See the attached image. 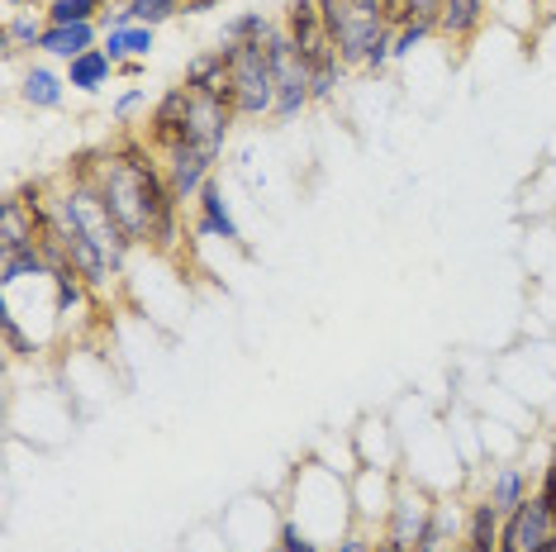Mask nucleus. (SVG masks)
<instances>
[{
  "label": "nucleus",
  "mask_w": 556,
  "mask_h": 552,
  "mask_svg": "<svg viewBox=\"0 0 556 552\" xmlns=\"http://www.w3.org/2000/svg\"><path fill=\"white\" fill-rule=\"evenodd\" d=\"M119 77H124V81H138V77H143V62H138V58L119 62Z\"/></svg>",
  "instance_id": "nucleus-33"
},
{
  "label": "nucleus",
  "mask_w": 556,
  "mask_h": 552,
  "mask_svg": "<svg viewBox=\"0 0 556 552\" xmlns=\"http://www.w3.org/2000/svg\"><path fill=\"white\" fill-rule=\"evenodd\" d=\"M96 191L105 196L110 215L124 224V234L138 248H153V253L181 248V205H176L167 172H162V153L143 138V129H124L110 143Z\"/></svg>",
  "instance_id": "nucleus-1"
},
{
  "label": "nucleus",
  "mask_w": 556,
  "mask_h": 552,
  "mask_svg": "<svg viewBox=\"0 0 556 552\" xmlns=\"http://www.w3.org/2000/svg\"><path fill=\"white\" fill-rule=\"evenodd\" d=\"M462 529H466V505H457V500H433V514H428L414 552H452L462 543Z\"/></svg>",
  "instance_id": "nucleus-13"
},
{
  "label": "nucleus",
  "mask_w": 556,
  "mask_h": 552,
  "mask_svg": "<svg viewBox=\"0 0 556 552\" xmlns=\"http://www.w3.org/2000/svg\"><path fill=\"white\" fill-rule=\"evenodd\" d=\"M276 29V20H267L262 10H238L233 20H224V43H262Z\"/></svg>",
  "instance_id": "nucleus-23"
},
{
  "label": "nucleus",
  "mask_w": 556,
  "mask_h": 552,
  "mask_svg": "<svg viewBox=\"0 0 556 552\" xmlns=\"http://www.w3.org/2000/svg\"><path fill=\"white\" fill-rule=\"evenodd\" d=\"M186 15H210V10H219V0H181Z\"/></svg>",
  "instance_id": "nucleus-32"
},
{
  "label": "nucleus",
  "mask_w": 556,
  "mask_h": 552,
  "mask_svg": "<svg viewBox=\"0 0 556 552\" xmlns=\"http://www.w3.org/2000/svg\"><path fill=\"white\" fill-rule=\"evenodd\" d=\"M552 534H556V519L547 514V505H542L538 495H528L523 505H514L509 514H504V524H500V548H495V552H528V548L547 543Z\"/></svg>",
  "instance_id": "nucleus-8"
},
{
  "label": "nucleus",
  "mask_w": 556,
  "mask_h": 552,
  "mask_svg": "<svg viewBox=\"0 0 556 552\" xmlns=\"http://www.w3.org/2000/svg\"><path fill=\"white\" fill-rule=\"evenodd\" d=\"M433 34H438L433 20H409V24H400V29H395V62H404L419 43L433 39Z\"/></svg>",
  "instance_id": "nucleus-27"
},
{
  "label": "nucleus",
  "mask_w": 556,
  "mask_h": 552,
  "mask_svg": "<svg viewBox=\"0 0 556 552\" xmlns=\"http://www.w3.org/2000/svg\"><path fill=\"white\" fill-rule=\"evenodd\" d=\"M490 15V0H442L438 15V39L447 43H471L480 34V24Z\"/></svg>",
  "instance_id": "nucleus-16"
},
{
  "label": "nucleus",
  "mask_w": 556,
  "mask_h": 552,
  "mask_svg": "<svg viewBox=\"0 0 556 552\" xmlns=\"http://www.w3.org/2000/svg\"><path fill=\"white\" fill-rule=\"evenodd\" d=\"M452 552H466V548H462V543H457V548H452Z\"/></svg>",
  "instance_id": "nucleus-37"
},
{
  "label": "nucleus",
  "mask_w": 556,
  "mask_h": 552,
  "mask_svg": "<svg viewBox=\"0 0 556 552\" xmlns=\"http://www.w3.org/2000/svg\"><path fill=\"white\" fill-rule=\"evenodd\" d=\"M195 234L200 238H224V243H243V229H238L229 200H224V186L210 181L195 200Z\"/></svg>",
  "instance_id": "nucleus-11"
},
{
  "label": "nucleus",
  "mask_w": 556,
  "mask_h": 552,
  "mask_svg": "<svg viewBox=\"0 0 556 552\" xmlns=\"http://www.w3.org/2000/svg\"><path fill=\"white\" fill-rule=\"evenodd\" d=\"M314 105V86H309V67L300 62H286L281 72H276V110H271V120L276 124H295L305 110Z\"/></svg>",
  "instance_id": "nucleus-9"
},
{
  "label": "nucleus",
  "mask_w": 556,
  "mask_h": 552,
  "mask_svg": "<svg viewBox=\"0 0 556 552\" xmlns=\"http://www.w3.org/2000/svg\"><path fill=\"white\" fill-rule=\"evenodd\" d=\"M381 5L390 10V24H395V10H400V0H381Z\"/></svg>",
  "instance_id": "nucleus-36"
},
{
  "label": "nucleus",
  "mask_w": 556,
  "mask_h": 552,
  "mask_svg": "<svg viewBox=\"0 0 556 552\" xmlns=\"http://www.w3.org/2000/svg\"><path fill=\"white\" fill-rule=\"evenodd\" d=\"M233 124H238L233 86H224L219 96H195L191 100V115H186V143H195V148H205V153L224 158Z\"/></svg>",
  "instance_id": "nucleus-4"
},
{
  "label": "nucleus",
  "mask_w": 556,
  "mask_h": 552,
  "mask_svg": "<svg viewBox=\"0 0 556 552\" xmlns=\"http://www.w3.org/2000/svg\"><path fill=\"white\" fill-rule=\"evenodd\" d=\"M20 100L29 110H62V100H67V72H58L53 62H29L20 77Z\"/></svg>",
  "instance_id": "nucleus-12"
},
{
  "label": "nucleus",
  "mask_w": 556,
  "mask_h": 552,
  "mask_svg": "<svg viewBox=\"0 0 556 552\" xmlns=\"http://www.w3.org/2000/svg\"><path fill=\"white\" fill-rule=\"evenodd\" d=\"M100 10H110V0H43L48 24H100Z\"/></svg>",
  "instance_id": "nucleus-22"
},
{
  "label": "nucleus",
  "mask_w": 556,
  "mask_h": 552,
  "mask_svg": "<svg viewBox=\"0 0 556 552\" xmlns=\"http://www.w3.org/2000/svg\"><path fill=\"white\" fill-rule=\"evenodd\" d=\"M528 495H533V491H528V472H523V467L504 462V467L490 472V481H485V500H490V505H495L500 514H509L514 505H523Z\"/></svg>",
  "instance_id": "nucleus-19"
},
{
  "label": "nucleus",
  "mask_w": 556,
  "mask_h": 552,
  "mask_svg": "<svg viewBox=\"0 0 556 552\" xmlns=\"http://www.w3.org/2000/svg\"><path fill=\"white\" fill-rule=\"evenodd\" d=\"M100 39H105V29H100V24H48L39 53L48 62H62V67H67V62H77L81 53L100 48Z\"/></svg>",
  "instance_id": "nucleus-10"
},
{
  "label": "nucleus",
  "mask_w": 556,
  "mask_h": 552,
  "mask_svg": "<svg viewBox=\"0 0 556 552\" xmlns=\"http://www.w3.org/2000/svg\"><path fill=\"white\" fill-rule=\"evenodd\" d=\"M43 10H15V15H5V24H0V53H5V62H20L24 53H39L43 43Z\"/></svg>",
  "instance_id": "nucleus-15"
},
{
  "label": "nucleus",
  "mask_w": 556,
  "mask_h": 552,
  "mask_svg": "<svg viewBox=\"0 0 556 552\" xmlns=\"http://www.w3.org/2000/svg\"><path fill=\"white\" fill-rule=\"evenodd\" d=\"M438 15H442V0H400L395 29H400V24H409V20H433L438 24Z\"/></svg>",
  "instance_id": "nucleus-29"
},
{
  "label": "nucleus",
  "mask_w": 556,
  "mask_h": 552,
  "mask_svg": "<svg viewBox=\"0 0 556 552\" xmlns=\"http://www.w3.org/2000/svg\"><path fill=\"white\" fill-rule=\"evenodd\" d=\"M191 91H186L181 81L167 86L157 100H153V110L143 115V138L157 148V153H167V148L176 143H186V115H191Z\"/></svg>",
  "instance_id": "nucleus-6"
},
{
  "label": "nucleus",
  "mask_w": 556,
  "mask_h": 552,
  "mask_svg": "<svg viewBox=\"0 0 556 552\" xmlns=\"http://www.w3.org/2000/svg\"><path fill=\"white\" fill-rule=\"evenodd\" d=\"M62 72H67V86H72V91H81V96L105 91V86L119 77V67H115V62H110L105 48H91V53H81L77 62H67V67H62Z\"/></svg>",
  "instance_id": "nucleus-18"
},
{
  "label": "nucleus",
  "mask_w": 556,
  "mask_h": 552,
  "mask_svg": "<svg viewBox=\"0 0 556 552\" xmlns=\"http://www.w3.org/2000/svg\"><path fill=\"white\" fill-rule=\"evenodd\" d=\"M214 153H205V148H195V143H176L162 153V172H167V186H172V196H176V205H195L200 191L214 181Z\"/></svg>",
  "instance_id": "nucleus-5"
},
{
  "label": "nucleus",
  "mask_w": 556,
  "mask_h": 552,
  "mask_svg": "<svg viewBox=\"0 0 556 552\" xmlns=\"http://www.w3.org/2000/svg\"><path fill=\"white\" fill-rule=\"evenodd\" d=\"M124 5L134 10V20L138 24H167V20H176V15H186V5L181 0H124Z\"/></svg>",
  "instance_id": "nucleus-26"
},
{
  "label": "nucleus",
  "mask_w": 556,
  "mask_h": 552,
  "mask_svg": "<svg viewBox=\"0 0 556 552\" xmlns=\"http://www.w3.org/2000/svg\"><path fill=\"white\" fill-rule=\"evenodd\" d=\"M428 514H433V495L414 481H400L395 476V491H390V505H386V519H381V534L400 538V543H419Z\"/></svg>",
  "instance_id": "nucleus-7"
},
{
  "label": "nucleus",
  "mask_w": 556,
  "mask_h": 552,
  "mask_svg": "<svg viewBox=\"0 0 556 552\" xmlns=\"http://www.w3.org/2000/svg\"><path fill=\"white\" fill-rule=\"evenodd\" d=\"M500 524H504V514L490 505L485 495L471 500V505H466L462 548H466V552H495V548H500Z\"/></svg>",
  "instance_id": "nucleus-17"
},
{
  "label": "nucleus",
  "mask_w": 556,
  "mask_h": 552,
  "mask_svg": "<svg viewBox=\"0 0 556 552\" xmlns=\"http://www.w3.org/2000/svg\"><path fill=\"white\" fill-rule=\"evenodd\" d=\"M276 552H324V543L314 538L309 529H300L290 514H281V524H276V543H271Z\"/></svg>",
  "instance_id": "nucleus-25"
},
{
  "label": "nucleus",
  "mask_w": 556,
  "mask_h": 552,
  "mask_svg": "<svg viewBox=\"0 0 556 552\" xmlns=\"http://www.w3.org/2000/svg\"><path fill=\"white\" fill-rule=\"evenodd\" d=\"M281 29L290 34L295 48H309L314 39H324V15H319V0H290L281 10Z\"/></svg>",
  "instance_id": "nucleus-21"
},
{
  "label": "nucleus",
  "mask_w": 556,
  "mask_h": 552,
  "mask_svg": "<svg viewBox=\"0 0 556 552\" xmlns=\"http://www.w3.org/2000/svg\"><path fill=\"white\" fill-rule=\"evenodd\" d=\"M15 10H34V0H5V15H15Z\"/></svg>",
  "instance_id": "nucleus-34"
},
{
  "label": "nucleus",
  "mask_w": 556,
  "mask_h": 552,
  "mask_svg": "<svg viewBox=\"0 0 556 552\" xmlns=\"http://www.w3.org/2000/svg\"><path fill=\"white\" fill-rule=\"evenodd\" d=\"M229 72H233V62H229V48H205V53H195L191 62H186V77L181 86L191 96H219L224 86H229Z\"/></svg>",
  "instance_id": "nucleus-14"
},
{
  "label": "nucleus",
  "mask_w": 556,
  "mask_h": 552,
  "mask_svg": "<svg viewBox=\"0 0 556 552\" xmlns=\"http://www.w3.org/2000/svg\"><path fill=\"white\" fill-rule=\"evenodd\" d=\"M153 43H157V29L153 24H134V29H110L105 39H100V48L110 53V62H129V58H138V62H148V53H153Z\"/></svg>",
  "instance_id": "nucleus-20"
},
{
  "label": "nucleus",
  "mask_w": 556,
  "mask_h": 552,
  "mask_svg": "<svg viewBox=\"0 0 556 552\" xmlns=\"http://www.w3.org/2000/svg\"><path fill=\"white\" fill-rule=\"evenodd\" d=\"M267 552H276V548H267Z\"/></svg>",
  "instance_id": "nucleus-39"
},
{
  "label": "nucleus",
  "mask_w": 556,
  "mask_h": 552,
  "mask_svg": "<svg viewBox=\"0 0 556 552\" xmlns=\"http://www.w3.org/2000/svg\"><path fill=\"white\" fill-rule=\"evenodd\" d=\"M371 543H376L371 529H362V524H352V529H348L343 538H338V543L328 548V552H371Z\"/></svg>",
  "instance_id": "nucleus-30"
},
{
  "label": "nucleus",
  "mask_w": 556,
  "mask_h": 552,
  "mask_svg": "<svg viewBox=\"0 0 556 552\" xmlns=\"http://www.w3.org/2000/svg\"><path fill=\"white\" fill-rule=\"evenodd\" d=\"M148 110H153V105H148L143 86H129V91L115 96V124H134L138 115H148Z\"/></svg>",
  "instance_id": "nucleus-28"
},
{
  "label": "nucleus",
  "mask_w": 556,
  "mask_h": 552,
  "mask_svg": "<svg viewBox=\"0 0 556 552\" xmlns=\"http://www.w3.org/2000/svg\"><path fill=\"white\" fill-rule=\"evenodd\" d=\"M371 552H414V543H400V538H390V534H376Z\"/></svg>",
  "instance_id": "nucleus-31"
},
{
  "label": "nucleus",
  "mask_w": 556,
  "mask_h": 552,
  "mask_svg": "<svg viewBox=\"0 0 556 552\" xmlns=\"http://www.w3.org/2000/svg\"><path fill=\"white\" fill-rule=\"evenodd\" d=\"M0 334H5V353H10V357H34V353H39V338L24 334V324H20V315H15V305L0 310Z\"/></svg>",
  "instance_id": "nucleus-24"
},
{
  "label": "nucleus",
  "mask_w": 556,
  "mask_h": 552,
  "mask_svg": "<svg viewBox=\"0 0 556 552\" xmlns=\"http://www.w3.org/2000/svg\"><path fill=\"white\" fill-rule=\"evenodd\" d=\"M229 48V86H233V110L238 120H271L276 110V72L267 62V39L262 43H224Z\"/></svg>",
  "instance_id": "nucleus-3"
},
{
  "label": "nucleus",
  "mask_w": 556,
  "mask_h": 552,
  "mask_svg": "<svg viewBox=\"0 0 556 552\" xmlns=\"http://www.w3.org/2000/svg\"><path fill=\"white\" fill-rule=\"evenodd\" d=\"M528 5H542V0H528Z\"/></svg>",
  "instance_id": "nucleus-38"
},
{
  "label": "nucleus",
  "mask_w": 556,
  "mask_h": 552,
  "mask_svg": "<svg viewBox=\"0 0 556 552\" xmlns=\"http://www.w3.org/2000/svg\"><path fill=\"white\" fill-rule=\"evenodd\" d=\"M319 15H324V34L333 39L348 72L352 67L362 72V62L376 48V39H386V34L395 29L381 0H319Z\"/></svg>",
  "instance_id": "nucleus-2"
},
{
  "label": "nucleus",
  "mask_w": 556,
  "mask_h": 552,
  "mask_svg": "<svg viewBox=\"0 0 556 552\" xmlns=\"http://www.w3.org/2000/svg\"><path fill=\"white\" fill-rule=\"evenodd\" d=\"M528 552H556V534L547 538V543H538V548H528Z\"/></svg>",
  "instance_id": "nucleus-35"
}]
</instances>
